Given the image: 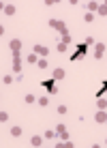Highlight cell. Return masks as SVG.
<instances>
[{"label": "cell", "mask_w": 107, "mask_h": 148, "mask_svg": "<svg viewBox=\"0 0 107 148\" xmlns=\"http://www.w3.org/2000/svg\"><path fill=\"white\" fill-rule=\"evenodd\" d=\"M49 26H52L54 30H58L60 34H69V28H67V24H64V22H60V19H49Z\"/></svg>", "instance_id": "6da1fadb"}, {"label": "cell", "mask_w": 107, "mask_h": 148, "mask_svg": "<svg viewBox=\"0 0 107 148\" xmlns=\"http://www.w3.org/2000/svg\"><path fill=\"white\" fill-rule=\"evenodd\" d=\"M105 54V43H94V58H103Z\"/></svg>", "instance_id": "7a4b0ae2"}, {"label": "cell", "mask_w": 107, "mask_h": 148, "mask_svg": "<svg viewBox=\"0 0 107 148\" xmlns=\"http://www.w3.org/2000/svg\"><path fill=\"white\" fill-rule=\"evenodd\" d=\"M34 54H37V56H47L49 49L45 47V45H34Z\"/></svg>", "instance_id": "3957f363"}, {"label": "cell", "mask_w": 107, "mask_h": 148, "mask_svg": "<svg viewBox=\"0 0 107 148\" xmlns=\"http://www.w3.org/2000/svg\"><path fill=\"white\" fill-rule=\"evenodd\" d=\"M9 47H11V52H20L22 49V41L20 39H13V41L9 43Z\"/></svg>", "instance_id": "277c9868"}, {"label": "cell", "mask_w": 107, "mask_h": 148, "mask_svg": "<svg viewBox=\"0 0 107 148\" xmlns=\"http://www.w3.org/2000/svg\"><path fill=\"white\" fill-rule=\"evenodd\" d=\"M94 120H97V122H107V112H97V114H94Z\"/></svg>", "instance_id": "5b68a950"}, {"label": "cell", "mask_w": 107, "mask_h": 148, "mask_svg": "<svg viewBox=\"0 0 107 148\" xmlns=\"http://www.w3.org/2000/svg\"><path fill=\"white\" fill-rule=\"evenodd\" d=\"M43 139H45V137H41V135H32V139H30V144H32L34 148H39L41 144H43Z\"/></svg>", "instance_id": "8992f818"}, {"label": "cell", "mask_w": 107, "mask_h": 148, "mask_svg": "<svg viewBox=\"0 0 107 148\" xmlns=\"http://www.w3.org/2000/svg\"><path fill=\"white\" fill-rule=\"evenodd\" d=\"M86 7H88V13H94V11H99V7H101V5H99V2H94V0H90Z\"/></svg>", "instance_id": "52a82bcc"}, {"label": "cell", "mask_w": 107, "mask_h": 148, "mask_svg": "<svg viewBox=\"0 0 107 148\" xmlns=\"http://www.w3.org/2000/svg\"><path fill=\"white\" fill-rule=\"evenodd\" d=\"M2 9H5L7 15H15V5H5Z\"/></svg>", "instance_id": "ba28073f"}, {"label": "cell", "mask_w": 107, "mask_h": 148, "mask_svg": "<svg viewBox=\"0 0 107 148\" xmlns=\"http://www.w3.org/2000/svg\"><path fill=\"white\" fill-rule=\"evenodd\" d=\"M26 60H28L30 64H37V62H39V58H37V54H30V56H26Z\"/></svg>", "instance_id": "9c48e42d"}, {"label": "cell", "mask_w": 107, "mask_h": 148, "mask_svg": "<svg viewBox=\"0 0 107 148\" xmlns=\"http://www.w3.org/2000/svg\"><path fill=\"white\" fill-rule=\"evenodd\" d=\"M54 77H56V80H62L64 77V69H56V71H54Z\"/></svg>", "instance_id": "30bf717a"}, {"label": "cell", "mask_w": 107, "mask_h": 148, "mask_svg": "<svg viewBox=\"0 0 107 148\" xmlns=\"http://www.w3.org/2000/svg\"><path fill=\"white\" fill-rule=\"evenodd\" d=\"M11 135H13V137H20L22 135V127H13V129H11Z\"/></svg>", "instance_id": "8fae6325"}, {"label": "cell", "mask_w": 107, "mask_h": 148, "mask_svg": "<svg viewBox=\"0 0 107 148\" xmlns=\"http://www.w3.org/2000/svg\"><path fill=\"white\" fill-rule=\"evenodd\" d=\"M97 105H99V110H107V101H105V99H99Z\"/></svg>", "instance_id": "7c38bea8"}, {"label": "cell", "mask_w": 107, "mask_h": 148, "mask_svg": "<svg viewBox=\"0 0 107 148\" xmlns=\"http://www.w3.org/2000/svg\"><path fill=\"white\" fill-rule=\"evenodd\" d=\"M45 139H56V131H45Z\"/></svg>", "instance_id": "4fadbf2b"}, {"label": "cell", "mask_w": 107, "mask_h": 148, "mask_svg": "<svg viewBox=\"0 0 107 148\" xmlns=\"http://www.w3.org/2000/svg\"><path fill=\"white\" fill-rule=\"evenodd\" d=\"M97 13H99V15H107V5H105V2H103V5L99 7V11H97Z\"/></svg>", "instance_id": "5bb4252c"}, {"label": "cell", "mask_w": 107, "mask_h": 148, "mask_svg": "<svg viewBox=\"0 0 107 148\" xmlns=\"http://www.w3.org/2000/svg\"><path fill=\"white\" fill-rule=\"evenodd\" d=\"M67 131V124H56V133H64Z\"/></svg>", "instance_id": "9a60e30c"}, {"label": "cell", "mask_w": 107, "mask_h": 148, "mask_svg": "<svg viewBox=\"0 0 107 148\" xmlns=\"http://www.w3.org/2000/svg\"><path fill=\"white\" fill-rule=\"evenodd\" d=\"M39 69H47V60L45 58H39Z\"/></svg>", "instance_id": "2e32d148"}, {"label": "cell", "mask_w": 107, "mask_h": 148, "mask_svg": "<svg viewBox=\"0 0 107 148\" xmlns=\"http://www.w3.org/2000/svg\"><path fill=\"white\" fill-rule=\"evenodd\" d=\"M47 103H49V99H47V97H41V99H39V105H41V107H45Z\"/></svg>", "instance_id": "e0dca14e"}, {"label": "cell", "mask_w": 107, "mask_h": 148, "mask_svg": "<svg viewBox=\"0 0 107 148\" xmlns=\"http://www.w3.org/2000/svg\"><path fill=\"white\" fill-rule=\"evenodd\" d=\"M7 120H9V114H7V112H2V114H0V122L5 124V122H7Z\"/></svg>", "instance_id": "ac0fdd59"}, {"label": "cell", "mask_w": 107, "mask_h": 148, "mask_svg": "<svg viewBox=\"0 0 107 148\" xmlns=\"http://www.w3.org/2000/svg\"><path fill=\"white\" fill-rule=\"evenodd\" d=\"M84 19H86L88 24H90V22H92V19H94V13H86V15H84Z\"/></svg>", "instance_id": "d6986e66"}, {"label": "cell", "mask_w": 107, "mask_h": 148, "mask_svg": "<svg viewBox=\"0 0 107 148\" xmlns=\"http://www.w3.org/2000/svg\"><path fill=\"white\" fill-rule=\"evenodd\" d=\"M67 112H69L67 105H58V114H67Z\"/></svg>", "instance_id": "ffe728a7"}, {"label": "cell", "mask_w": 107, "mask_h": 148, "mask_svg": "<svg viewBox=\"0 0 107 148\" xmlns=\"http://www.w3.org/2000/svg\"><path fill=\"white\" fill-rule=\"evenodd\" d=\"M26 103H28V105L34 103V95H26Z\"/></svg>", "instance_id": "44dd1931"}, {"label": "cell", "mask_w": 107, "mask_h": 148, "mask_svg": "<svg viewBox=\"0 0 107 148\" xmlns=\"http://www.w3.org/2000/svg\"><path fill=\"white\" fill-rule=\"evenodd\" d=\"M62 43H67V45L71 43V34H64V37H62Z\"/></svg>", "instance_id": "7402d4cb"}, {"label": "cell", "mask_w": 107, "mask_h": 148, "mask_svg": "<svg viewBox=\"0 0 107 148\" xmlns=\"http://www.w3.org/2000/svg\"><path fill=\"white\" fill-rule=\"evenodd\" d=\"M2 82H5V84H11V82H13V77H11V75H5V77H2Z\"/></svg>", "instance_id": "603a6c76"}, {"label": "cell", "mask_w": 107, "mask_h": 148, "mask_svg": "<svg viewBox=\"0 0 107 148\" xmlns=\"http://www.w3.org/2000/svg\"><path fill=\"white\" fill-rule=\"evenodd\" d=\"M58 52H67V43H60L58 45Z\"/></svg>", "instance_id": "cb8c5ba5"}, {"label": "cell", "mask_w": 107, "mask_h": 148, "mask_svg": "<svg viewBox=\"0 0 107 148\" xmlns=\"http://www.w3.org/2000/svg\"><path fill=\"white\" fill-rule=\"evenodd\" d=\"M105 144H107V139H105Z\"/></svg>", "instance_id": "d4e9b609"}]
</instances>
